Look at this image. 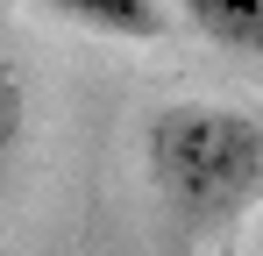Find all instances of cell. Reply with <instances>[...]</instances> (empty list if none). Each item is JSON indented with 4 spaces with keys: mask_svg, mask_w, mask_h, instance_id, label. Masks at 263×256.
Masks as SVG:
<instances>
[{
    "mask_svg": "<svg viewBox=\"0 0 263 256\" xmlns=\"http://www.w3.org/2000/svg\"><path fill=\"white\" fill-rule=\"evenodd\" d=\"M142 171L171 221L214 235L263 192V128L220 100H171L142 128Z\"/></svg>",
    "mask_w": 263,
    "mask_h": 256,
    "instance_id": "cell-1",
    "label": "cell"
},
{
    "mask_svg": "<svg viewBox=\"0 0 263 256\" xmlns=\"http://www.w3.org/2000/svg\"><path fill=\"white\" fill-rule=\"evenodd\" d=\"M29 7L100 43H164L178 22L171 0H29Z\"/></svg>",
    "mask_w": 263,
    "mask_h": 256,
    "instance_id": "cell-2",
    "label": "cell"
},
{
    "mask_svg": "<svg viewBox=\"0 0 263 256\" xmlns=\"http://www.w3.org/2000/svg\"><path fill=\"white\" fill-rule=\"evenodd\" d=\"M171 14L192 36H206L214 50L263 64V0H171Z\"/></svg>",
    "mask_w": 263,
    "mask_h": 256,
    "instance_id": "cell-3",
    "label": "cell"
},
{
    "mask_svg": "<svg viewBox=\"0 0 263 256\" xmlns=\"http://www.w3.org/2000/svg\"><path fill=\"white\" fill-rule=\"evenodd\" d=\"M14 150H22V85H14V71L0 64V192H7Z\"/></svg>",
    "mask_w": 263,
    "mask_h": 256,
    "instance_id": "cell-4",
    "label": "cell"
}]
</instances>
